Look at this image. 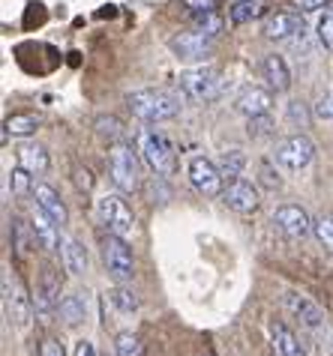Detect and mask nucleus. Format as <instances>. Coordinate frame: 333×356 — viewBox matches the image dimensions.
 Instances as JSON below:
<instances>
[{
  "instance_id": "nucleus-16",
  "label": "nucleus",
  "mask_w": 333,
  "mask_h": 356,
  "mask_svg": "<svg viewBox=\"0 0 333 356\" xmlns=\"http://www.w3.org/2000/svg\"><path fill=\"white\" fill-rule=\"evenodd\" d=\"M234 108L243 117H258V114H270L273 108V93L264 90V87H243L234 99Z\"/></svg>"
},
{
  "instance_id": "nucleus-5",
  "label": "nucleus",
  "mask_w": 333,
  "mask_h": 356,
  "mask_svg": "<svg viewBox=\"0 0 333 356\" xmlns=\"http://www.w3.org/2000/svg\"><path fill=\"white\" fill-rule=\"evenodd\" d=\"M96 213H100L102 225L109 227V234H117V236H123V240H130L135 234V216L130 207H126L123 197L102 195L100 201H96Z\"/></svg>"
},
{
  "instance_id": "nucleus-4",
  "label": "nucleus",
  "mask_w": 333,
  "mask_h": 356,
  "mask_svg": "<svg viewBox=\"0 0 333 356\" xmlns=\"http://www.w3.org/2000/svg\"><path fill=\"white\" fill-rule=\"evenodd\" d=\"M109 174H111V183L117 186L121 192L132 195L139 189V156L130 144H121L114 141L111 150H109Z\"/></svg>"
},
{
  "instance_id": "nucleus-21",
  "label": "nucleus",
  "mask_w": 333,
  "mask_h": 356,
  "mask_svg": "<svg viewBox=\"0 0 333 356\" xmlns=\"http://www.w3.org/2000/svg\"><path fill=\"white\" fill-rule=\"evenodd\" d=\"M61 261H63V270L70 275L87 273V252L75 236H61Z\"/></svg>"
},
{
  "instance_id": "nucleus-2",
  "label": "nucleus",
  "mask_w": 333,
  "mask_h": 356,
  "mask_svg": "<svg viewBox=\"0 0 333 356\" xmlns=\"http://www.w3.org/2000/svg\"><path fill=\"white\" fill-rule=\"evenodd\" d=\"M139 153L141 159L148 162V168L156 177H165L174 171V150H171V141L165 138L160 129H141L139 132Z\"/></svg>"
},
{
  "instance_id": "nucleus-34",
  "label": "nucleus",
  "mask_w": 333,
  "mask_h": 356,
  "mask_svg": "<svg viewBox=\"0 0 333 356\" xmlns=\"http://www.w3.org/2000/svg\"><path fill=\"white\" fill-rule=\"evenodd\" d=\"M312 231H316L318 243L325 245V249L333 254V219H330V216H321V219H316V225H312Z\"/></svg>"
},
{
  "instance_id": "nucleus-43",
  "label": "nucleus",
  "mask_w": 333,
  "mask_h": 356,
  "mask_svg": "<svg viewBox=\"0 0 333 356\" xmlns=\"http://www.w3.org/2000/svg\"><path fill=\"white\" fill-rule=\"evenodd\" d=\"M208 356H213V353H208Z\"/></svg>"
},
{
  "instance_id": "nucleus-20",
  "label": "nucleus",
  "mask_w": 333,
  "mask_h": 356,
  "mask_svg": "<svg viewBox=\"0 0 333 356\" xmlns=\"http://www.w3.org/2000/svg\"><path fill=\"white\" fill-rule=\"evenodd\" d=\"M261 15H268V0H231V6H229V22L234 27L252 24Z\"/></svg>"
},
{
  "instance_id": "nucleus-35",
  "label": "nucleus",
  "mask_w": 333,
  "mask_h": 356,
  "mask_svg": "<svg viewBox=\"0 0 333 356\" xmlns=\"http://www.w3.org/2000/svg\"><path fill=\"white\" fill-rule=\"evenodd\" d=\"M247 132L252 138H264L273 132V117L270 114H258V117H247Z\"/></svg>"
},
{
  "instance_id": "nucleus-33",
  "label": "nucleus",
  "mask_w": 333,
  "mask_h": 356,
  "mask_svg": "<svg viewBox=\"0 0 333 356\" xmlns=\"http://www.w3.org/2000/svg\"><path fill=\"white\" fill-rule=\"evenodd\" d=\"M186 15H208V13H219V0H180L178 3Z\"/></svg>"
},
{
  "instance_id": "nucleus-8",
  "label": "nucleus",
  "mask_w": 333,
  "mask_h": 356,
  "mask_svg": "<svg viewBox=\"0 0 333 356\" xmlns=\"http://www.w3.org/2000/svg\"><path fill=\"white\" fill-rule=\"evenodd\" d=\"M3 305H6V314H9V321H13L15 326H27L33 318V300L27 296L24 291V284L18 275L13 273H3Z\"/></svg>"
},
{
  "instance_id": "nucleus-19",
  "label": "nucleus",
  "mask_w": 333,
  "mask_h": 356,
  "mask_svg": "<svg viewBox=\"0 0 333 356\" xmlns=\"http://www.w3.org/2000/svg\"><path fill=\"white\" fill-rule=\"evenodd\" d=\"M33 197H36V204L42 207V210L52 216V219L66 227V222H70V213H66V204L61 201V195H57L52 186H45V183H36V189H33Z\"/></svg>"
},
{
  "instance_id": "nucleus-38",
  "label": "nucleus",
  "mask_w": 333,
  "mask_h": 356,
  "mask_svg": "<svg viewBox=\"0 0 333 356\" xmlns=\"http://www.w3.org/2000/svg\"><path fill=\"white\" fill-rule=\"evenodd\" d=\"M288 120L295 123V126H307V123H309L307 105H303L300 99H291V102H288Z\"/></svg>"
},
{
  "instance_id": "nucleus-42",
  "label": "nucleus",
  "mask_w": 333,
  "mask_h": 356,
  "mask_svg": "<svg viewBox=\"0 0 333 356\" xmlns=\"http://www.w3.org/2000/svg\"><path fill=\"white\" fill-rule=\"evenodd\" d=\"M42 356H63L61 341H54V339H45V341H42Z\"/></svg>"
},
{
  "instance_id": "nucleus-6",
  "label": "nucleus",
  "mask_w": 333,
  "mask_h": 356,
  "mask_svg": "<svg viewBox=\"0 0 333 356\" xmlns=\"http://www.w3.org/2000/svg\"><path fill=\"white\" fill-rule=\"evenodd\" d=\"M273 159H277V165L286 168V171H303V168H309L312 159H316V144L307 135L282 138L277 144V150H273Z\"/></svg>"
},
{
  "instance_id": "nucleus-27",
  "label": "nucleus",
  "mask_w": 333,
  "mask_h": 356,
  "mask_svg": "<svg viewBox=\"0 0 333 356\" xmlns=\"http://www.w3.org/2000/svg\"><path fill=\"white\" fill-rule=\"evenodd\" d=\"M192 31H199L204 36L217 39L222 31H225V18L219 13H208V15H195L192 18Z\"/></svg>"
},
{
  "instance_id": "nucleus-40",
  "label": "nucleus",
  "mask_w": 333,
  "mask_h": 356,
  "mask_svg": "<svg viewBox=\"0 0 333 356\" xmlns=\"http://www.w3.org/2000/svg\"><path fill=\"white\" fill-rule=\"evenodd\" d=\"M258 177H261V183L268 186V189H279V174L273 171V165L270 162H261V168H258Z\"/></svg>"
},
{
  "instance_id": "nucleus-23",
  "label": "nucleus",
  "mask_w": 333,
  "mask_h": 356,
  "mask_svg": "<svg viewBox=\"0 0 333 356\" xmlns=\"http://www.w3.org/2000/svg\"><path fill=\"white\" fill-rule=\"evenodd\" d=\"M273 350H277V356H307L297 341V335L288 330L286 323H273Z\"/></svg>"
},
{
  "instance_id": "nucleus-1",
  "label": "nucleus",
  "mask_w": 333,
  "mask_h": 356,
  "mask_svg": "<svg viewBox=\"0 0 333 356\" xmlns=\"http://www.w3.org/2000/svg\"><path fill=\"white\" fill-rule=\"evenodd\" d=\"M126 105H130V111L139 117L144 123H162V120H171V117L180 114V99L171 96L169 90H135L126 96Z\"/></svg>"
},
{
  "instance_id": "nucleus-24",
  "label": "nucleus",
  "mask_w": 333,
  "mask_h": 356,
  "mask_svg": "<svg viewBox=\"0 0 333 356\" xmlns=\"http://www.w3.org/2000/svg\"><path fill=\"white\" fill-rule=\"evenodd\" d=\"M57 314L66 326H78L84 321V300L78 293H66L61 296V305H57Z\"/></svg>"
},
{
  "instance_id": "nucleus-41",
  "label": "nucleus",
  "mask_w": 333,
  "mask_h": 356,
  "mask_svg": "<svg viewBox=\"0 0 333 356\" xmlns=\"http://www.w3.org/2000/svg\"><path fill=\"white\" fill-rule=\"evenodd\" d=\"M75 356H100V350H96V344H93V341L82 339V341L75 344Z\"/></svg>"
},
{
  "instance_id": "nucleus-25",
  "label": "nucleus",
  "mask_w": 333,
  "mask_h": 356,
  "mask_svg": "<svg viewBox=\"0 0 333 356\" xmlns=\"http://www.w3.org/2000/svg\"><path fill=\"white\" fill-rule=\"evenodd\" d=\"M219 171L229 177V180H234V177H243V171H247V153L238 150V147L225 150L219 156Z\"/></svg>"
},
{
  "instance_id": "nucleus-11",
  "label": "nucleus",
  "mask_w": 333,
  "mask_h": 356,
  "mask_svg": "<svg viewBox=\"0 0 333 356\" xmlns=\"http://www.w3.org/2000/svg\"><path fill=\"white\" fill-rule=\"evenodd\" d=\"M222 201L229 204L234 213L249 216V213H256L258 207H261V195H258V189H256V186H252L249 180H243V177H234V180L225 183Z\"/></svg>"
},
{
  "instance_id": "nucleus-3",
  "label": "nucleus",
  "mask_w": 333,
  "mask_h": 356,
  "mask_svg": "<svg viewBox=\"0 0 333 356\" xmlns=\"http://www.w3.org/2000/svg\"><path fill=\"white\" fill-rule=\"evenodd\" d=\"M180 84V93L186 99H192V102H210V99L219 96V87H222V78L213 66H192L186 69V72H180L178 78Z\"/></svg>"
},
{
  "instance_id": "nucleus-32",
  "label": "nucleus",
  "mask_w": 333,
  "mask_h": 356,
  "mask_svg": "<svg viewBox=\"0 0 333 356\" xmlns=\"http://www.w3.org/2000/svg\"><path fill=\"white\" fill-rule=\"evenodd\" d=\"M312 114H316L318 120H333V87L318 90L316 102H312Z\"/></svg>"
},
{
  "instance_id": "nucleus-26",
  "label": "nucleus",
  "mask_w": 333,
  "mask_h": 356,
  "mask_svg": "<svg viewBox=\"0 0 333 356\" xmlns=\"http://www.w3.org/2000/svg\"><path fill=\"white\" fill-rule=\"evenodd\" d=\"M3 129L9 135H15V138H27V135H33L39 129V120L33 114H13V117H6Z\"/></svg>"
},
{
  "instance_id": "nucleus-29",
  "label": "nucleus",
  "mask_w": 333,
  "mask_h": 356,
  "mask_svg": "<svg viewBox=\"0 0 333 356\" xmlns=\"http://www.w3.org/2000/svg\"><path fill=\"white\" fill-rule=\"evenodd\" d=\"M31 171H27L24 165H18V168H13V171H9V186H13V192L18 195V197H24V195H33V180H31Z\"/></svg>"
},
{
  "instance_id": "nucleus-15",
  "label": "nucleus",
  "mask_w": 333,
  "mask_h": 356,
  "mask_svg": "<svg viewBox=\"0 0 333 356\" xmlns=\"http://www.w3.org/2000/svg\"><path fill=\"white\" fill-rule=\"evenodd\" d=\"M307 31V24H303L300 13H273L268 18V24H264V36L270 39V42H291L295 36H300Z\"/></svg>"
},
{
  "instance_id": "nucleus-10",
  "label": "nucleus",
  "mask_w": 333,
  "mask_h": 356,
  "mask_svg": "<svg viewBox=\"0 0 333 356\" xmlns=\"http://www.w3.org/2000/svg\"><path fill=\"white\" fill-rule=\"evenodd\" d=\"M286 309L303 330H309V332H325L327 330V321H325V314H321V309L312 300H307L303 293L288 291L286 293Z\"/></svg>"
},
{
  "instance_id": "nucleus-7",
  "label": "nucleus",
  "mask_w": 333,
  "mask_h": 356,
  "mask_svg": "<svg viewBox=\"0 0 333 356\" xmlns=\"http://www.w3.org/2000/svg\"><path fill=\"white\" fill-rule=\"evenodd\" d=\"M102 258H105V270H109L111 279L117 282H130L135 275V258H132V249L126 245L123 236L109 234L102 243Z\"/></svg>"
},
{
  "instance_id": "nucleus-18",
  "label": "nucleus",
  "mask_w": 333,
  "mask_h": 356,
  "mask_svg": "<svg viewBox=\"0 0 333 356\" xmlns=\"http://www.w3.org/2000/svg\"><path fill=\"white\" fill-rule=\"evenodd\" d=\"M31 225H33V231L39 236V245H45L48 252L61 249V225H57L39 204L33 207V213H31Z\"/></svg>"
},
{
  "instance_id": "nucleus-22",
  "label": "nucleus",
  "mask_w": 333,
  "mask_h": 356,
  "mask_svg": "<svg viewBox=\"0 0 333 356\" xmlns=\"http://www.w3.org/2000/svg\"><path fill=\"white\" fill-rule=\"evenodd\" d=\"M18 165H24L31 174L42 177L48 171V165H52V159H48V150L42 144H22L18 147Z\"/></svg>"
},
{
  "instance_id": "nucleus-31",
  "label": "nucleus",
  "mask_w": 333,
  "mask_h": 356,
  "mask_svg": "<svg viewBox=\"0 0 333 356\" xmlns=\"http://www.w3.org/2000/svg\"><path fill=\"white\" fill-rule=\"evenodd\" d=\"M114 350H117V356H141V341H139V335H132V332H117Z\"/></svg>"
},
{
  "instance_id": "nucleus-39",
  "label": "nucleus",
  "mask_w": 333,
  "mask_h": 356,
  "mask_svg": "<svg viewBox=\"0 0 333 356\" xmlns=\"http://www.w3.org/2000/svg\"><path fill=\"white\" fill-rule=\"evenodd\" d=\"M45 6L42 3H27L24 9V27H33V24H42L45 22Z\"/></svg>"
},
{
  "instance_id": "nucleus-9",
  "label": "nucleus",
  "mask_w": 333,
  "mask_h": 356,
  "mask_svg": "<svg viewBox=\"0 0 333 356\" xmlns=\"http://www.w3.org/2000/svg\"><path fill=\"white\" fill-rule=\"evenodd\" d=\"M222 180L225 174L219 171V165H213L208 156H192L189 159V183L199 189L204 197H217L222 195Z\"/></svg>"
},
{
  "instance_id": "nucleus-17",
  "label": "nucleus",
  "mask_w": 333,
  "mask_h": 356,
  "mask_svg": "<svg viewBox=\"0 0 333 356\" xmlns=\"http://www.w3.org/2000/svg\"><path fill=\"white\" fill-rule=\"evenodd\" d=\"M261 75L268 78V87L273 93H286L291 87V69L282 54H268L261 60Z\"/></svg>"
},
{
  "instance_id": "nucleus-36",
  "label": "nucleus",
  "mask_w": 333,
  "mask_h": 356,
  "mask_svg": "<svg viewBox=\"0 0 333 356\" xmlns=\"http://www.w3.org/2000/svg\"><path fill=\"white\" fill-rule=\"evenodd\" d=\"M96 132H100L102 138H109V141H117L123 132V126L117 117H96Z\"/></svg>"
},
{
  "instance_id": "nucleus-13",
  "label": "nucleus",
  "mask_w": 333,
  "mask_h": 356,
  "mask_svg": "<svg viewBox=\"0 0 333 356\" xmlns=\"http://www.w3.org/2000/svg\"><path fill=\"white\" fill-rule=\"evenodd\" d=\"M57 305H61V279H57V273L48 266L39 275V284H36V293H33V309L39 318H52L57 312Z\"/></svg>"
},
{
  "instance_id": "nucleus-30",
  "label": "nucleus",
  "mask_w": 333,
  "mask_h": 356,
  "mask_svg": "<svg viewBox=\"0 0 333 356\" xmlns=\"http://www.w3.org/2000/svg\"><path fill=\"white\" fill-rule=\"evenodd\" d=\"M316 33H318V42L333 51V6H327L325 13L318 15V24H316Z\"/></svg>"
},
{
  "instance_id": "nucleus-28",
  "label": "nucleus",
  "mask_w": 333,
  "mask_h": 356,
  "mask_svg": "<svg viewBox=\"0 0 333 356\" xmlns=\"http://www.w3.org/2000/svg\"><path fill=\"white\" fill-rule=\"evenodd\" d=\"M109 300L121 314H132L135 309H139V296H135V291L123 288V284H117V288L109 291Z\"/></svg>"
},
{
  "instance_id": "nucleus-37",
  "label": "nucleus",
  "mask_w": 333,
  "mask_h": 356,
  "mask_svg": "<svg viewBox=\"0 0 333 356\" xmlns=\"http://www.w3.org/2000/svg\"><path fill=\"white\" fill-rule=\"evenodd\" d=\"M288 6L295 9V13H300V15H309V13H318V9L330 6V0H291Z\"/></svg>"
},
{
  "instance_id": "nucleus-12",
  "label": "nucleus",
  "mask_w": 333,
  "mask_h": 356,
  "mask_svg": "<svg viewBox=\"0 0 333 356\" xmlns=\"http://www.w3.org/2000/svg\"><path fill=\"white\" fill-rule=\"evenodd\" d=\"M169 48L174 51L178 60H204L213 48V39L199 33V31H183V33L169 39Z\"/></svg>"
},
{
  "instance_id": "nucleus-14",
  "label": "nucleus",
  "mask_w": 333,
  "mask_h": 356,
  "mask_svg": "<svg viewBox=\"0 0 333 356\" xmlns=\"http://www.w3.org/2000/svg\"><path fill=\"white\" fill-rule=\"evenodd\" d=\"M273 225H277L286 236H291V240H303L316 222H309V216H307L303 207L282 204V207H277V213H273Z\"/></svg>"
}]
</instances>
